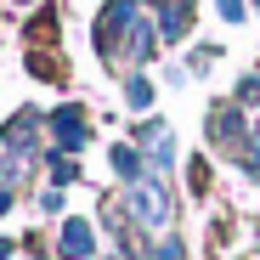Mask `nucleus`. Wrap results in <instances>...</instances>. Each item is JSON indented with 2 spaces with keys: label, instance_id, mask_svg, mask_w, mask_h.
I'll return each instance as SVG.
<instances>
[{
  "label": "nucleus",
  "instance_id": "nucleus-1",
  "mask_svg": "<svg viewBox=\"0 0 260 260\" xmlns=\"http://www.w3.org/2000/svg\"><path fill=\"white\" fill-rule=\"evenodd\" d=\"M158 23H147L142 12H136V0H108V6L96 12V51L108 57V62H119V57H153V46H158Z\"/></svg>",
  "mask_w": 260,
  "mask_h": 260
},
{
  "label": "nucleus",
  "instance_id": "nucleus-7",
  "mask_svg": "<svg viewBox=\"0 0 260 260\" xmlns=\"http://www.w3.org/2000/svg\"><path fill=\"white\" fill-rule=\"evenodd\" d=\"M192 28V0H164V12H158V34L164 40H181Z\"/></svg>",
  "mask_w": 260,
  "mask_h": 260
},
{
  "label": "nucleus",
  "instance_id": "nucleus-2",
  "mask_svg": "<svg viewBox=\"0 0 260 260\" xmlns=\"http://www.w3.org/2000/svg\"><path fill=\"white\" fill-rule=\"evenodd\" d=\"M209 142L221 147L232 164H243V176L260 181V130H249L243 108H232V102L215 108V113H209Z\"/></svg>",
  "mask_w": 260,
  "mask_h": 260
},
{
  "label": "nucleus",
  "instance_id": "nucleus-9",
  "mask_svg": "<svg viewBox=\"0 0 260 260\" xmlns=\"http://www.w3.org/2000/svg\"><path fill=\"white\" fill-rule=\"evenodd\" d=\"M124 102H130V108H147V102H153V79H147V74H130V79H124Z\"/></svg>",
  "mask_w": 260,
  "mask_h": 260
},
{
  "label": "nucleus",
  "instance_id": "nucleus-13",
  "mask_svg": "<svg viewBox=\"0 0 260 260\" xmlns=\"http://www.w3.org/2000/svg\"><path fill=\"white\" fill-rule=\"evenodd\" d=\"M17 6H28V0H17Z\"/></svg>",
  "mask_w": 260,
  "mask_h": 260
},
{
  "label": "nucleus",
  "instance_id": "nucleus-5",
  "mask_svg": "<svg viewBox=\"0 0 260 260\" xmlns=\"http://www.w3.org/2000/svg\"><path fill=\"white\" fill-rule=\"evenodd\" d=\"M51 142H57L62 153H79V147H85V108L68 102V108L51 113Z\"/></svg>",
  "mask_w": 260,
  "mask_h": 260
},
{
  "label": "nucleus",
  "instance_id": "nucleus-6",
  "mask_svg": "<svg viewBox=\"0 0 260 260\" xmlns=\"http://www.w3.org/2000/svg\"><path fill=\"white\" fill-rule=\"evenodd\" d=\"M62 260H91L96 254V232H91V221H79V215H68V226H62Z\"/></svg>",
  "mask_w": 260,
  "mask_h": 260
},
{
  "label": "nucleus",
  "instance_id": "nucleus-10",
  "mask_svg": "<svg viewBox=\"0 0 260 260\" xmlns=\"http://www.w3.org/2000/svg\"><path fill=\"white\" fill-rule=\"evenodd\" d=\"M215 12H221L226 23H243V0H215Z\"/></svg>",
  "mask_w": 260,
  "mask_h": 260
},
{
  "label": "nucleus",
  "instance_id": "nucleus-3",
  "mask_svg": "<svg viewBox=\"0 0 260 260\" xmlns=\"http://www.w3.org/2000/svg\"><path fill=\"white\" fill-rule=\"evenodd\" d=\"M130 215H136V221H147V226H170L176 204H170L164 176H142L136 187H130Z\"/></svg>",
  "mask_w": 260,
  "mask_h": 260
},
{
  "label": "nucleus",
  "instance_id": "nucleus-4",
  "mask_svg": "<svg viewBox=\"0 0 260 260\" xmlns=\"http://www.w3.org/2000/svg\"><path fill=\"white\" fill-rule=\"evenodd\" d=\"M136 147L153 158V170H158V176L176 164V142H170V124H164V119H147V124L136 130Z\"/></svg>",
  "mask_w": 260,
  "mask_h": 260
},
{
  "label": "nucleus",
  "instance_id": "nucleus-12",
  "mask_svg": "<svg viewBox=\"0 0 260 260\" xmlns=\"http://www.w3.org/2000/svg\"><path fill=\"white\" fill-rule=\"evenodd\" d=\"M0 260H12V243H0Z\"/></svg>",
  "mask_w": 260,
  "mask_h": 260
},
{
  "label": "nucleus",
  "instance_id": "nucleus-11",
  "mask_svg": "<svg viewBox=\"0 0 260 260\" xmlns=\"http://www.w3.org/2000/svg\"><path fill=\"white\" fill-rule=\"evenodd\" d=\"M158 260H187V249H181V238H164V243H158Z\"/></svg>",
  "mask_w": 260,
  "mask_h": 260
},
{
  "label": "nucleus",
  "instance_id": "nucleus-8",
  "mask_svg": "<svg viewBox=\"0 0 260 260\" xmlns=\"http://www.w3.org/2000/svg\"><path fill=\"white\" fill-rule=\"evenodd\" d=\"M108 164L119 170V176H124L130 187H136V181L147 176V164H142V153H136V147H113V153H108Z\"/></svg>",
  "mask_w": 260,
  "mask_h": 260
}]
</instances>
